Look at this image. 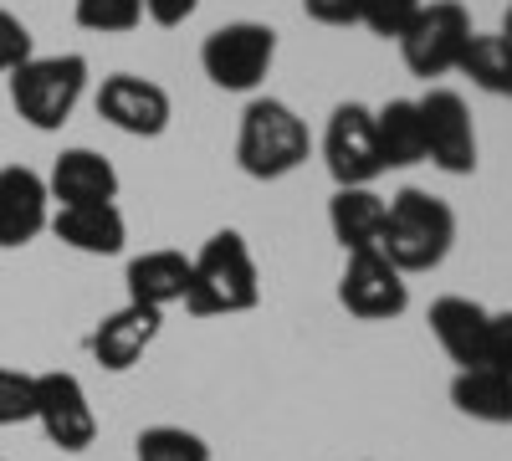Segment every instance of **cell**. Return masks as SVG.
<instances>
[{
  "mask_svg": "<svg viewBox=\"0 0 512 461\" xmlns=\"http://www.w3.org/2000/svg\"><path fill=\"white\" fill-rule=\"evenodd\" d=\"M262 303V282L241 231H216L195 257H190V292L185 308L195 318H221V313H246Z\"/></svg>",
  "mask_w": 512,
  "mask_h": 461,
  "instance_id": "1",
  "label": "cell"
},
{
  "mask_svg": "<svg viewBox=\"0 0 512 461\" xmlns=\"http://www.w3.org/2000/svg\"><path fill=\"white\" fill-rule=\"evenodd\" d=\"M451 241H456V211L446 200L425 195V190H400L390 205H384L379 251L400 272H431V267H441Z\"/></svg>",
  "mask_w": 512,
  "mask_h": 461,
  "instance_id": "2",
  "label": "cell"
},
{
  "mask_svg": "<svg viewBox=\"0 0 512 461\" xmlns=\"http://www.w3.org/2000/svg\"><path fill=\"white\" fill-rule=\"evenodd\" d=\"M313 139L308 123L297 118L282 98H251L241 113V134H236V159L251 180H282L308 159Z\"/></svg>",
  "mask_w": 512,
  "mask_h": 461,
  "instance_id": "3",
  "label": "cell"
},
{
  "mask_svg": "<svg viewBox=\"0 0 512 461\" xmlns=\"http://www.w3.org/2000/svg\"><path fill=\"white\" fill-rule=\"evenodd\" d=\"M82 88H88V57H31L11 72V103L16 113L31 123V129L52 134L62 129V123L72 118Z\"/></svg>",
  "mask_w": 512,
  "mask_h": 461,
  "instance_id": "4",
  "label": "cell"
},
{
  "mask_svg": "<svg viewBox=\"0 0 512 461\" xmlns=\"http://www.w3.org/2000/svg\"><path fill=\"white\" fill-rule=\"evenodd\" d=\"M277 57V31L262 26V21H231V26H216L200 47V67L205 77L226 93H251L256 82L267 77Z\"/></svg>",
  "mask_w": 512,
  "mask_h": 461,
  "instance_id": "5",
  "label": "cell"
},
{
  "mask_svg": "<svg viewBox=\"0 0 512 461\" xmlns=\"http://www.w3.org/2000/svg\"><path fill=\"white\" fill-rule=\"evenodd\" d=\"M466 41H472V16L461 0H425L420 16L400 36V57L415 77H441L456 72Z\"/></svg>",
  "mask_w": 512,
  "mask_h": 461,
  "instance_id": "6",
  "label": "cell"
},
{
  "mask_svg": "<svg viewBox=\"0 0 512 461\" xmlns=\"http://www.w3.org/2000/svg\"><path fill=\"white\" fill-rule=\"evenodd\" d=\"M323 164H328V175L338 180V190L374 185V180L384 175V154H379V139H374V108H364V103H338V108L328 113Z\"/></svg>",
  "mask_w": 512,
  "mask_h": 461,
  "instance_id": "7",
  "label": "cell"
},
{
  "mask_svg": "<svg viewBox=\"0 0 512 461\" xmlns=\"http://www.w3.org/2000/svg\"><path fill=\"white\" fill-rule=\"evenodd\" d=\"M420 108V129H425V159L446 175H472L477 170V129H472V108L451 88H431L415 98Z\"/></svg>",
  "mask_w": 512,
  "mask_h": 461,
  "instance_id": "8",
  "label": "cell"
},
{
  "mask_svg": "<svg viewBox=\"0 0 512 461\" xmlns=\"http://www.w3.org/2000/svg\"><path fill=\"white\" fill-rule=\"evenodd\" d=\"M338 303H344L354 318H364V323L400 318V313L410 308L405 272H400L390 257H384L379 246H369V251H349L344 277H338Z\"/></svg>",
  "mask_w": 512,
  "mask_h": 461,
  "instance_id": "9",
  "label": "cell"
},
{
  "mask_svg": "<svg viewBox=\"0 0 512 461\" xmlns=\"http://www.w3.org/2000/svg\"><path fill=\"white\" fill-rule=\"evenodd\" d=\"M36 426L47 431V441L57 451H88L98 441V415H93L88 390H82L77 374H67V369L36 374Z\"/></svg>",
  "mask_w": 512,
  "mask_h": 461,
  "instance_id": "10",
  "label": "cell"
},
{
  "mask_svg": "<svg viewBox=\"0 0 512 461\" xmlns=\"http://www.w3.org/2000/svg\"><path fill=\"white\" fill-rule=\"evenodd\" d=\"M98 118H108L113 129L134 134V139H159L169 129V118H175V108H169V93L159 82L134 77V72H113L98 88Z\"/></svg>",
  "mask_w": 512,
  "mask_h": 461,
  "instance_id": "11",
  "label": "cell"
},
{
  "mask_svg": "<svg viewBox=\"0 0 512 461\" xmlns=\"http://www.w3.org/2000/svg\"><path fill=\"white\" fill-rule=\"evenodd\" d=\"M47 205H52L47 180L36 170H26V164H6V170H0V246L11 251V246L36 241L52 226Z\"/></svg>",
  "mask_w": 512,
  "mask_h": 461,
  "instance_id": "12",
  "label": "cell"
},
{
  "mask_svg": "<svg viewBox=\"0 0 512 461\" xmlns=\"http://www.w3.org/2000/svg\"><path fill=\"white\" fill-rule=\"evenodd\" d=\"M159 308H144V303H123L118 313H108L98 328H93V339H88V349H93V359L103 364V369H113V374H123V369H134L139 359H144V349L159 339Z\"/></svg>",
  "mask_w": 512,
  "mask_h": 461,
  "instance_id": "13",
  "label": "cell"
},
{
  "mask_svg": "<svg viewBox=\"0 0 512 461\" xmlns=\"http://www.w3.org/2000/svg\"><path fill=\"white\" fill-rule=\"evenodd\" d=\"M47 195L57 205H113L118 200V170L98 149H62L52 164Z\"/></svg>",
  "mask_w": 512,
  "mask_h": 461,
  "instance_id": "14",
  "label": "cell"
},
{
  "mask_svg": "<svg viewBox=\"0 0 512 461\" xmlns=\"http://www.w3.org/2000/svg\"><path fill=\"white\" fill-rule=\"evenodd\" d=\"M487 308L472 303V298H436L431 303V333L441 339L446 359L461 364V369H477L482 364V349H487Z\"/></svg>",
  "mask_w": 512,
  "mask_h": 461,
  "instance_id": "15",
  "label": "cell"
},
{
  "mask_svg": "<svg viewBox=\"0 0 512 461\" xmlns=\"http://www.w3.org/2000/svg\"><path fill=\"white\" fill-rule=\"evenodd\" d=\"M128 282V303H144V308H169V303H185L190 292V257L185 251H144V257L128 262L123 272Z\"/></svg>",
  "mask_w": 512,
  "mask_h": 461,
  "instance_id": "16",
  "label": "cell"
},
{
  "mask_svg": "<svg viewBox=\"0 0 512 461\" xmlns=\"http://www.w3.org/2000/svg\"><path fill=\"white\" fill-rule=\"evenodd\" d=\"M52 231L72 246V251H88V257H118L128 226L118 205H62L52 216Z\"/></svg>",
  "mask_w": 512,
  "mask_h": 461,
  "instance_id": "17",
  "label": "cell"
},
{
  "mask_svg": "<svg viewBox=\"0 0 512 461\" xmlns=\"http://www.w3.org/2000/svg\"><path fill=\"white\" fill-rule=\"evenodd\" d=\"M384 195H374L369 185H349V190H333L328 200V226H333V241L344 246V257L349 251H369L379 246L384 236Z\"/></svg>",
  "mask_w": 512,
  "mask_h": 461,
  "instance_id": "18",
  "label": "cell"
},
{
  "mask_svg": "<svg viewBox=\"0 0 512 461\" xmlns=\"http://www.w3.org/2000/svg\"><path fill=\"white\" fill-rule=\"evenodd\" d=\"M451 405L472 421H487V426H512V374L502 369H456L451 380Z\"/></svg>",
  "mask_w": 512,
  "mask_h": 461,
  "instance_id": "19",
  "label": "cell"
},
{
  "mask_svg": "<svg viewBox=\"0 0 512 461\" xmlns=\"http://www.w3.org/2000/svg\"><path fill=\"white\" fill-rule=\"evenodd\" d=\"M374 139L384 154V170H405V164L425 159V129H420V108L410 98H390L374 108Z\"/></svg>",
  "mask_w": 512,
  "mask_h": 461,
  "instance_id": "20",
  "label": "cell"
},
{
  "mask_svg": "<svg viewBox=\"0 0 512 461\" xmlns=\"http://www.w3.org/2000/svg\"><path fill=\"white\" fill-rule=\"evenodd\" d=\"M456 72H466L492 98H512V41L502 31H492V36L472 31V41H466V52L456 62Z\"/></svg>",
  "mask_w": 512,
  "mask_h": 461,
  "instance_id": "21",
  "label": "cell"
},
{
  "mask_svg": "<svg viewBox=\"0 0 512 461\" xmlns=\"http://www.w3.org/2000/svg\"><path fill=\"white\" fill-rule=\"evenodd\" d=\"M134 456L139 461H210V446H205V436H195L185 426H149V431H139Z\"/></svg>",
  "mask_w": 512,
  "mask_h": 461,
  "instance_id": "22",
  "label": "cell"
},
{
  "mask_svg": "<svg viewBox=\"0 0 512 461\" xmlns=\"http://www.w3.org/2000/svg\"><path fill=\"white\" fill-rule=\"evenodd\" d=\"M72 16H77L82 31H103L108 36V31H134L144 6H139V0H77Z\"/></svg>",
  "mask_w": 512,
  "mask_h": 461,
  "instance_id": "23",
  "label": "cell"
},
{
  "mask_svg": "<svg viewBox=\"0 0 512 461\" xmlns=\"http://www.w3.org/2000/svg\"><path fill=\"white\" fill-rule=\"evenodd\" d=\"M21 421H36V374L0 364V426H21Z\"/></svg>",
  "mask_w": 512,
  "mask_h": 461,
  "instance_id": "24",
  "label": "cell"
},
{
  "mask_svg": "<svg viewBox=\"0 0 512 461\" xmlns=\"http://www.w3.org/2000/svg\"><path fill=\"white\" fill-rule=\"evenodd\" d=\"M420 6L425 0H364V11H359V21L374 31V36H405V26L420 16Z\"/></svg>",
  "mask_w": 512,
  "mask_h": 461,
  "instance_id": "25",
  "label": "cell"
},
{
  "mask_svg": "<svg viewBox=\"0 0 512 461\" xmlns=\"http://www.w3.org/2000/svg\"><path fill=\"white\" fill-rule=\"evenodd\" d=\"M21 62H31V31L0 6V77H11Z\"/></svg>",
  "mask_w": 512,
  "mask_h": 461,
  "instance_id": "26",
  "label": "cell"
},
{
  "mask_svg": "<svg viewBox=\"0 0 512 461\" xmlns=\"http://www.w3.org/2000/svg\"><path fill=\"white\" fill-rule=\"evenodd\" d=\"M482 364L512 374V308L487 318V349H482Z\"/></svg>",
  "mask_w": 512,
  "mask_h": 461,
  "instance_id": "27",
  "label": "cell"
},
{
  "mask_svg": "<svg viewBox=\"0 0 512 461\" xmlns=\"http://www.w3.org/2000/svg\"><path fill=\"white\" fill-rule=\"evenodd\" d=\"M303 11L323 26H354L359 11H364V0H303Z\"/></svg>",
  "mask_w": 512,
  "mask_h": 461,
  "instance_id": "28",
  "label": "cell"
},
{
  "mask_svg": "<svg viewBox=\"0 0 512 461\" xmlns=\"http://www.w3.org/2000/svg\"><path fill=\"white\" fill-rule=\"evenodd\" d=\"M139 6H144V16L159 21V26H185V21L195 16L200 0H139Z\"/></svg>",
  "mask_w": 512,
  "mask_h": 461,
  "instance_id": "29",
  "label": "cell"
},
{
  "mask_svg": "<svg viewBox=\"0 0 512 461\" xmlns=\"http://www.w3.org/2000/svg\"><path fill=\"white\" fill-rule=\"evenodd\" d=\"M502 36L512 41V6H507V16H502Z\"/></svg>",
  "mask_w": 512,
  "mask_h": 461,
  "instance_id": "30",
  "label": "cell"
}]
</instances>
